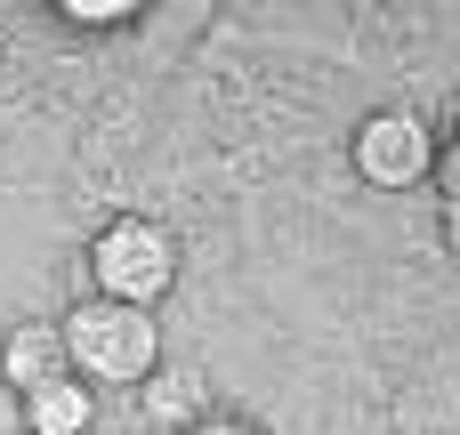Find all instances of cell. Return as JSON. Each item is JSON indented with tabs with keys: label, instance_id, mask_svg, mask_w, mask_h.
<instances>
[{
	"label": "cell",
	"instance_id": "1",
	"mask_svg": "<svg viewBox=\"0 0 460 435\" xmlns=\"http://www.w3.org/2000/svg\"><path fill=\"white\" fill-rule=\"evenodd\" d=\"M65 339V371L97 396V387H146L162 371V323L146 307H113V299H81L57 315Z\"/></svg>",
	"mask_w": 460,
	"mask_h": 435
},
{
	"label": "cell",
	"instance_id": "2",
	"mask_svg": "<svg viewBox=\"0 0 460 435\" xmlns=\"http://www.w3.org/2000/svg\"><path fill=\"white\" fill-rule=\"evenodd\" d=\"M170 283H178V234L162 218L121 210V218H105L89 234V299H113V307H146L154 315L170 299Z\"/></svg>",
	"mask_w": 460,
	"mask_h": 435
},
{
	"label": "cell",
	"instance_id": "3",
	"mask_svg": "<svg viewBox=\"0 0 460 435\" xmlns=\"http://www.w3.org/2000/svg\"><path fill=\"white\" fill-rule=\"evenodd\" d=\"M348 161H356V178H364V186L404 194V186L437 178V129H429L412 105H380V113H364V121H356Z\"/></svg>",
	"mask_w": 460,
	"mask_h": 435
},
{
	"label": "cell",
	"instance_id": "4",
	"mask_svg": "<svg viewBox=\"0 0 460 435\" xmlns=\"http://www.w3.org/2000/svg\"><path fill=\"white\" fill-rule=\"evenodd\" d=\"M49 379H65V339H57V323H16V331L0 339V387H8V396H32V387H49Z\"/></svg>",
	"mask_w": 460,
	"mask_h": 435
},
{
	"label": "cell",
	"instance_id": "5",
	"mask_svg": "<svg viewBox=\"0 0 460 435\" xmlns=\"http://www.w3.org/2000/svg\"><path fill=\"white\" fill-rule=\"evenodd\" d=\"M16 412H24V435H89L97 420V396L65 371V379H49V387H32V396H16Z\"/></svg>",
	"mask_w": 460,
	"mask_h": 435
},
{
	"label": "cell",
	"instance_id": "6",
	"mask_svg": "<svg viewBox=\"0 0 460 435\" xmlns=\"http://www.w3.org/2000/svg\"><path fill=\"white\" fill-rule=\"evenodd\" d=\"M146 420H162L170 435L194 428V420H202V412H194V379H162V371H154V379H146Z\"/></svg>",
	"mask_w": 460,
	"mask_h": 435
},
{
	"label": "cell",
	"instance_id": "7",
	"mask_svg": "<svg viewBox=\"0 0 460 435\" xmlns=\"http://www.w3.org/2000/svg\"><path fill=\"white\" fill-rule=\"evenodd\" d=\"M57 16L81 32H113V24H137V0H57Z\"/></svg>",
	"mask_w": 460,
	"mask_h": 435
},
{
	"label": "cell",
	"instance_id": "8",
	"mask_svg": "<svg viewBox=\"0 0 460 435\" xmlns=\"http://www.w3.org/2000/svg\"><path fill=\"white\" fill-rule=\"evenodd\" d=\"M437 178H445V202H460V121H453V137L437 145Z\"/></svg>",
	"mask_w": 460,
	"mask_h": 435
},
{
	"label": "cell",
	"instance_id": "9",
	"mask_svg": "<svg viewBox=\"0 0 460 435\" xmlns=\"http://www.w3.org/2000/svg\"><path fill=\"white\" fill-rule=\"evenodd\" d=\"M178 435H259V428H243V420H218V412H202L194 428H178Z\"/></svg>",
	"mask_w": 460,
	"mask_h": 435
},
{
	"label": "cell",
	"instance_id": "10",
	"mask_svg": "<svg viewBox=\"0 0 460 435\" xmlns=\"http://www.w3.org/2000/svg\"><path fill=\"white\" fill-rule=\"evenodd\" d=\"M437 234H445V250L460 258V202H445V210H437Z\"/></svg>",
	"mask_w": 460,
	"mask_h": 435
},
{
	"label": "cell",
	"instance_id": "11",
	"mask_svg": "<svg viewBox=\"0 0 460 435\" xmlns=\"http://www.w3.org/2000/svg\"><path fill=\"white\" fill-rule=\"evenodd\" d=\"M0 435H24V412H16V396L0 387Z\"/></svg>",
	"mask_w": 460,
	"mask_h": 435
}]
</instances>
